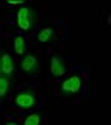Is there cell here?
<instances>
[{"mask_svg": "<svg viewBox=\"0 0 111 125\" xmlns=\"http://www.w3.org/2000/svg\"><path fill=\"white\" fill-rule=\"evenodd\" d=\"M82 83H84V80H82L81 74L73 73L72 76L67 77L65 80L62 82V85H60L62 95H64V96L77 95V94L81 93V90H82Z\"/></svg>", "mask_w": 111, "mask_h": 125, "instance_id": "obj_1", "label": "cell"}, {"mask_svg": "<svg viewBox=\"0 0 111 125\" xmlns=\"http://www.w3.org/2000/svg\"><path fill=\"white\" fill-rule=\"evenodd\" d=\"M37 22V13L29 7H22L17 12V23L18 27L24 31H30Z\"/></svg>", "mask_w": 111, "mask_h": 125, "instance_id": "obj_2", "label": "cell"}, {"mask_svg": "<svg viewBox=\"0 0 111 125\" xmlns=\"http://www.w3.org/2000/svg\"><path fill=\"white\" fill-rule=\"evenodd\" d=\"M37 96L29 90H22L14 96V104L21 109H31L37 104Z\"/></svg>", "mask_w": 111, "mask_h": 125, "instance_id": "obj_3", "label": "cell"}, {"mask_svg": "<svg viewBox=\"0 0 111 125\" xmlns=\"http://www.w3.org/2000/svg\"><path fill=\"white\" fill-rule=\"evenodd\" d=\"M21 70L26 74H33L38 70V60L34 55H26L21 60Z\"/></svg>", "mask_w": 111, "mask_h": 125, "instance_id": "obj_4", "label": "cell"}, {"mask_svg": "<svg viewBox=\"0 0 111 125\" xmlns=\"http://www.w3.org/2000/svg\"><path fill=\"white\" fill-rule=\"evenodd\" d=\"M50 70H51V74L54 77H60L63 74H65V62L62 57L59 56H52L51 59V65H50Z\"/></svg>", "mask_w": 111, "mask_h": 125, "instance_id": "obj_5", "label": "cell"}, {"mask_svg": "<svg viewBox=\"0 0 111 125\" xmlns=\"http://www.w3.org/2000/svg\"><path fill=\"white\" fill-rule=\"evenodd\" d=\"M12 87V78L11 76L0 74V102H4L8 98V94Z\"/></svg>", "mask_w": 111, "mask_h": 125, "instance_id": "obj_6", "label": "cell"}, {"mask_svg": "<svg viewBox=\"0 0 111 125\" xmlns=\"http://www.w3.org/2000/svg\"><path fill=\"white\" fill-rule=\"evenodd\" d=\"M13 69H14L13 59H12L9 53H4L1 56V69H0V72H1V74H5V76H11Z\"/></svg>", "mask_w": 111, "mask_h": 125, "instance_id": "obj_7", "label": "cell"}, {"mask_svg": "<svg viewBox=\"0 0 111 125\" xmlns=\"http://www.w3.org/2000/svg\"><path fill=\"white\" fill-rule=\"evenodd\" d=\"M54 34H55V33H54V29H52V27H50V26L42 27V29L38 31V34H37V42L42 43V44L49 43V42L52 41Z\"/></svg>", "mask_w": 111, "mask_h": 125, "instance_id": "obj_8", "label": "cell"}, {"mask_svg": "<svg viewBox=\"0 0 111 125\" xmlns=\"http://www.w3.org/2000/svg\"><path fill=\"white\" fill-rule=\"evenodd\" d=\"M13 48L18 56H22L26 52V41L22 35H16L13 38Z\"/></svg>", "mask_w": 111, "mask_h": 125, "instance_id": "obj_9", "label": "cell"}, {"mask_svg": "<svg viewBox=\"0 0 111 125\" xmlns=\"http://www.w3.org/2000/svg\"><path fill=\"white\" fill-rule=\"evenodd\" d=\"M41 124H42V117L39 113H31L24 121V125H41Z\"/></svg>", "mask_w": 111, "mask_h": 125, "instance_id": "obj_10", "label": "cell"}, {"mask_svg": "<svg viewBox=\"0 0 111 125\" xmlns=\"http://www.w3.org/2000/svg\"><path fill=\"white\" fill-rule=\"evenodd\" d=\"M22 3L24 0H8V4H11V5H20Z\"/></svg>", "mask_w": 111, "mask_h": 125, "instance_id": "obj_11", "label": "cell"}, {"mask_svg": "<svg viewBox=\"0 0 111 125\" xmlns=\"http://www.w3.org/2000/svg\"><path fill=\"white\" fill-rule=\"evenodd\" d=\"M5 125H18L17 123H13V121H12V123H8V124H5Z\"/></svg>", "mask_w": 111, "mask_h": 125, "instance_id": "obj_12", "label": "cell"}, {"mask_svg": "<svg viewBox=\"0 0 111 125\" xmlns=\"http://www.w3.org/2000/svg\"><path fill=\"white\" fill-rule=\"evenodd\" d=\"M0 69H1V57H0Z\"/></svg>", "mask_w": 111, "mask_h": 125, "instance_id": "obj_13", "label": "cell"}]
</instances>
